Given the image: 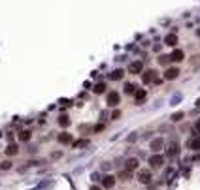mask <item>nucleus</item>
<instances>
[{
    "instance_id": "1",
    "label": "nucleus",
    "mask_w": 200,
    "mask_h": 190,
    "mask_svg": "<svg viewBox=\"0 0 200 190\" xmlns=\"http://www.w3.org/2000/svg\"><path fill=\"white\" fill-rule=\"evenodd\" d=\"M164 162H166V156H162L161 152H153L151 156H149L147 164L151 166L153 170H159V167H162V166H164Z\"/></svg>"
},
{
    "instance_id": "2",
    "label": "nucleus",
    "mask_w": 200,
    "mask_h": 190,
    "mask_svg": "<svg viewBox=\"0 0 200 190\" xmlns=\"http://www.w3.org/2000/svg\"><path fill=\"white\" fill-rule=\"evenodd\" d=\"M106 104H108L110 107H115V105H119V104H121V94L115 92V90L108 92V96H106Z\"/></svg>"
},
{
    "instance_id": "3",
    "label": "nucleus",
    "mask_w": 200,
    "mask_h": 190,
    "mask_svg": "<svg viewBox=\"0 0 200 190\" xmlns=\"http://www.w3.org/2000/svg\"><path fill=\"white\" fill-rule=\"evenodd\" d=\"M138 182H142V185H149L151 182V179H153V175H151V171L149 170H138Z\"/></svg>"
},
{
    "instance_id": "4",
    "label": "nucleus",
    "mask_w": 200,
    "mask_h": 190,
    "mask_svg": "<svg viewBox=\"0 0 200 190\" xmlns=\"http://www.w3.org/2000/svg\"><path fill=\"white\" fill-rule=\"evenodd\" d=\"M144 72V64H142V60H134L128 64V74L130 75H140Z\"/></svg>"
},
{
    "instance_id": "5",
    "label": "nucleus",
    "mask_w": 200,
    "mask_h": 190,
    "mask_svg": "<svg viewBox=\"0 0 200 190\" xmlns=\"http://www.w3.org/2000/svg\"><path fill=\"white\" fill-rule=\"evenodd\" d=\"M125 170L127 171H136V170H140V160L138 158H127V162H125Z\"/></svg>"
},
{
    "instance_id": "6",
    "label": "nucleus",
    "mask_w": 200,
    "mask_h": 190,
    "mask_svg": "<svg viewBox=\"0 0 200 190\" xmlns=\"http://www.w3.org/2000/svg\"><path fill=\"white\" fill-rule=\"evenodd\" d=\"M142 81H144V85L157 81V72H155V70H147V72H142Z\"/></svg>"
},
{
    "instance_id": "7",
    "label": "nucleus",
    "mask_w": 200,
    "mask_h": 190,
    "mask_svg": "<svg viewBox=\"0 0 200 190\" xmlns=\"http://www.w3.org/2000/svg\"><path fill=\"white\" fill-rule=\"evenodd\" d=\"M180 68H166V72H164V79L166 81H174V79H177L180 77Z\"/></svg>"
},
{
    "instance_id": "8",
    "label": "nucleus",
    "mask_w": 200,
    "mask_h": 190,
    "mask_svg": "<svg viewBox=\"0 0 200 190\" xmlns=\"http://www.w3.org/2000/svg\"><path fill=\"white\" fill-rule=\"evenodd\" d=\"M164 147V139L162 137H155L151 143H149V149H151L153 152H161V149Z\"/></svg>"
},
{
    "instance_id": "9",
    "label": "nucleus",
    "mask_w": 200,
    "mask_h": 190,
    "mask_svg": "<svg viewBox=\"0 0 200 190\" xmlns=\"http://www.w3.org/2000/svg\"><path fill=\"white\" fill-rule=\"evenodd\" d=\"M57 141H59L61 145H70V143H72V134H68V132H61L59 136H57Z\"/></svg>"
},
{
    "instance_id": "10",
    "label": "nucleus",
    "mask_w": 200,
    "mask_h": 190,
    "mask_svg": "<svg viewBox=\"0 0 200 190\" xmlns=\"http://www.w3.org/2000/svg\"><path fill=\"white\" fill-rule=\"evenodd\" d=\"M177 154H180V145H177V143H170L166 147V156L174 158V156H177Z\"/></svg>"
},
{
    "instance_id": "11",
    "label": "nucleus",
    "mask_w": 200,
    "mask_h": 190,
    "mask_svg": "<svg viewBox=\"0 0 200 190\" xmlns=\"http://www.w3.org/2000/svg\"><path fill=\"white\" fill-rule=\"evenodd\" d=\"M187 147H189L191 151H200V136H192V137H189Z\"/></svg>"
},
{
    "instance_id": "12",
    "label": "nucleus",
    "mask_w": 200,
    "mask_h": 190,
    "mask_svg": "<svg viewBox=\"0 0 200 190\" xmlns=\"http://www.w3.org/2000/svg\"><path fill=\"white\" fill-rule=\"evenodd\" d=\"M115 175H106V177L102 179V188H113V186H115Z\"/></svg>"
},
{
    "instance_id": "13",
    "label": "nucleus",
    "mask_w": 200,
    "mask_h": 190,
    "mask_svg": "<svg viewBox=\"0 0 200 190\" xmlns=\"http://www.w3.org/2000/svg\"><path fill=\"white\" fill-rule=\"evenodd\" d=\"M132 96H134V100H136V105H140L147 98V92H145V89H136V92H134Z\"/></svg>"
},
{
    "instance_id": "14",
    "label": "nucleus",
    "mask_w": 200,
    "mask_h": 190,
    "mask_svg": "<svg viewBox=\"0 0 200 190\" xmlns=\"http://www.w3.org/2000/svg\"><path fill=\"white\" fill-rule=\"evenodd\" d=\"M168 59H170V60H174V62H181V60H185V53L181 51V49H174L172 55H170Z\"/></svg>"
},
{
    "instance_id": "15",
    "label": "nucleus",
    "mask_w": 200,
    "mask_h": 190,
    "mask_svg": "<svg viewBox=\"0 0 200 190\" xmlns=\"http://www.w3.org/2000/svg\"><path fill=\"white\" fill-rule=\"evenodd\" d=\"M123 75H125V72H123V70H119V68H117V70H113V72H111L108 77H110L111 81H121V79H123Z\"/></svg>"
},
{
    "instance_id": "16",
    "label": "nucleus",
    "mask_w": 200,
    "mask_h": 190,
    "mask_svg": "<svg viewBox=\"0 0 200 190\" xmlns=\"http://www.w3.org/2000/svg\"><path fill=\"white\" fill-rule=\"evenodd\" d=\"M164 44L166 45H176L177 44V36L176 34H166V36H164Z\"/></svg>"
},
{
    "instance_id": "17",
    "label": "nucleus",
    "mask_w": 200,
    "mask_h": 190,
    "mask_svg": "<svg viewBox=\"0 0 200 190\" xmlns=\"http://www.w3.org/2000/svg\"><path fill=\"white\" fill-rule=\"evenodd\" d=\"M136 85H134V83H125V87H123V92L125 94H134V92H136Z\"/></svg>"
},
{
    "instance_id": "18",
    "label": "nucleus",
    "mask_w": 200,
    "mask_h": 190,
    "mask_svg": "<svg viewBox=\"0 0 200 190\" xmlns=\"http://www.w3.org/2000/svg\"><path fill=\"white\" fill-rule=\"evenodd\" d=\"M19 152V147L15 145V143H11V145H8V149H6V154L8 156H15V154Z\"/></svg>"
},
{
    "instance_id": "19",
    "label": "nucleus",
    "mask_w": 200,
    "mask_h": 190,
    "mask_svg": "<svg viewBox=\"0 0 200 190\" xmlns=\"http://www.w3.org/2000/svg\"><path fill=\"white\" fill-rule=\"evenodd\" d=\"M59 126L68 128V126H70V117H68V115H61V117H59Z\"/></svg>"
},
{
    "instance_id": "20",
    "label": "nucleus",
    "mask_w": 200,
    "mask_h": 190,
    "mask_svg": "<svg viewBox=\"0 0 200 190\" xmlns=\"http://www.w3.org/2000/svg\"><path fill=\"white\" fill-rule=\"evenodd\" d=\"M92 92L95 94H104L106 92V83H96L95 89H92Z\"/></svg>"
},
{
    "instance_id": "21",
    "label": "nucleus",
    "mask_w": 200,
    "mask_h": 190,
    "mask_svg": "<svg viewBox=\"0 0 200 190\" xmlns=\"http://www.w3.org/2000/svg\"><path fill=\"white\" fill-rule=\"evenodd\" d=\"M28 139H30V132H28V130L19 132V141H28Z\"/></svg>"
},
{
    "instance_id": "22",
    "label": "nucleus",
    "mask_w": 200,
    "mask_h": 190,
    "mask_svg": "<svg viewBox=\"0 0 200 190\" xmlns=\"http://www.w3.org/2000/svg\"><path fill=\"white\" fill-rule=\"evenodd\" d=\"M119 177L123 179V181H128V179H132V171H127V170H123L119 173Z\"/></svg>"
},
{
    "instance_id": "23",
    "label": "nucleus",
    "mask_w": 200,
    "mask_h": 190,
    "mask_svg": "<svg viewBox=\"0 0 200 190\" xmlns=\"http://www.w3.org/2000/svg\"><path fill=\"white\" fill-rule=\"evenodd\" d=\"M10 167H11V162L10 160H4L2 164H0V170H10Z\"/></svg>"
},
{
    "instance_id": "24",
    "label": "nucleus",
    "mask_w": 200,
    "mask_h": 190,
    "mask_svg": "<svg viewBox=\"0 0 200 190\" xmlns=\"http://www.w3.org/2000/svg\"><path fill=\"white\" fill-rule=\"evenodd\" d=\"M181 119H183V113H181V111H180V113H174V115H172V121H174V122L181 121Z\"/></svg>"
},
{
    "instance_id": "25",
    "label": "nucleus",
    "mask_w": 200,
    "mask_h": 190,
    "mask_svg": "<svg viewBox=\"0 0 200 190\" xmlns=\"http://www.w3.org/2000/svg\"><path fill=\"white\" fill-rule=\"evenodd\" d=\"M121 117V111H113L111 113V119H119Z\"/></svg>"
},
{
    "instance_id": "26",
    "label": "nucleus",
    "mask_w": 200,
    "mask_h": 190,
    "mask_svg": "<svg viewBox=\"0 0 200 190\" xmlns=\"http://www.w3.org/2000/svg\"><path fill=\"white\" fill-rule=\"evenodd\" d=\"M85 143H87V141H83V139H80V141H76V143H74V147H81V145H85Z\"/></svg>"
},
{
    "instance_id": "27",
    "label": "nucleus",
    "mask_w": 200,
    "mask_h": 190,
    "mask_svg": "<svg viewBox=\"0 0 200 190\" xmlns=\"http://www.w3.org/2000/svg\"><path fill=\"white\" fill-rule=\"evenodd\" d=\"M168 60H170L168 57H161V59H159V62H162V64H166V62H168Z\"/></svg>"
},
{
    "instance_id": "28",
    "label": "nucleus",
    "mask_w": 200,
    "mask_h": 190,
    "mask_svg": "<svg viewBox=\"0 0 200 190\" xmlns=\"http://www.w3.org/2000/svg\"><path fill=\"white\" fill-rule=\"evenodd\" d=\"M61 156H62V152H53L51 154V158H61Z\"/></svg>"
},
{
    "instance_id": "29",
    "label": "nucleus",
    "mask_w": 200,
    "mask_h": 190,
    "mask_svg": "<svg viewBox=\"0 0 200 190\" xmlns=\"http://www.w3.org/2000/svg\"><path fill=\"white\" fill-rule=\"evenodd\" d=\"M195 128H196V130H198V132H200V119H198V121H196V122H195Z\"/></svg>"
},
{
    "instance_id": "30",
    "label": "nucleus",
    "mask_w": 200,
    "mask_h": 190,
    "mask_svg": "<svg viewBox=\"0 0 200 190\" xmlns=\"http://www.w3.org/2000/svg\"><path fill=\"white\" fill-rule=\"evenodd\" d=\"M91 190H102V186H91Z\"/></svg>"
}]
</instances>
